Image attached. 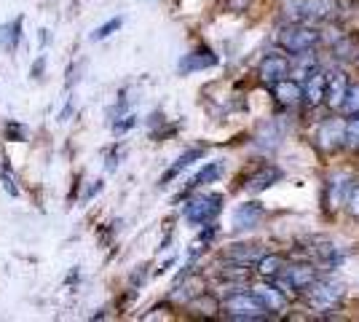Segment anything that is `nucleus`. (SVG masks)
<instances>
[{"label": "nucleus", "mask_w": 359, "mask_h": 322, "mask_svg": "<svg viewBox=\"0 0 359 322\" xmlns=\"http://www.w3.org/2000/svg\"><path fill=\"white\" fill-rule=\"evenodd\" d=\"M346 148L359 154V113L346 123Z\"/></svg>", "instance_id": "b1692460"}, {"label": "nucleus", "mask_w": 359, "mask_h": 322, "mask_svg": "<svg viewBox=\"0 0 359 322\" xmlns=\"http://www.w3.org/2000/svg\"><path fill=\"white\" fill-rule=\"evenodd\" d=\"M48 43V30H41V46Z\"/></svg>", "instance_id": "473e14b6"}, {"label": "nucleus", "mask_w": 359, "mask_h": 322, "mask_svg": "<svg viewBox=\"0 0 359 322\" xmlns=\"http://www.w3.org/2000/svg\"><path fill=\"white\" fill-rule=\"evenodd\" d=\"M0 180H3V188H6V191H8L11 196H19V188L14 185V180H11V175H6V172H3V175H0Z\"/></svg>", "instance_id": "c85d7f7f"}, {"label": "nucleus", "mask_w": 359, "mask_h": 322, "mask_svg": "<svg viewBox=\"0 0 359 322\" xmlns=\"http://www.w3.org/2000/svg\"><path fill=\"white\" fill-rule=\"evenodd\" d=\"M201 156H204V148H191V151H185V154L180 156V159L175 161V164H172V167L166 169L164 177H161V183H158V185H169L172 180H175V177H177L180 172H182V169H188L191 164H194V161H198Z\"/></svg>", "instance_id": "dca6fc26"}, {"label": "nucleus", "mask_w": 359, "mask_h": 322, "mask_svg": "<svg viewBox=\"0 0 359 322\" xmlns=\"http://www.w3.org/2000/svg\"><path fill=\"white\" fill-rule=\"evenodd\" d=\"M325 94H327V73H322V70L309 73L306 81H303V102L314 107L322 105L325 102Z\"/></svg>", "instance_id": "9b49d317"}, {"label": "nucleus", "mask_w": 359, "mask_h": 322, "mask_svg": "<svg viewBox=\"0 0 359 322\" xmlns=\"http://www.w3.org/2000/svg\"><path fill=\"white\" fill-rule=\"evenodd\" d=\"M290 73H292V62L285 54H269L266 60L257 65V76H260V81L266 86H273V83L285 81V78H290Z\"/></svg>", "instance_id": "0eeeda50"}, {"label": "nucleus", "mask_w": 359, "mask_h": 322, "mask_svg": "<svg viewBox=\"0 0 359 322\" xmlns=\"http://www.w3.org/2000/svg\"><path fill=\"white\" fill-rule=\"evenodd\" d=\"M252 293L260 298V304L269 309L271 314H282V311H287V307H290V295H287L273 279L271 282H260V285H255Z\"/></svg>", "instance_id": "6e6552de"}, {"label": "nucleus", "mask_w": 359, "mask_h": 322, "mask_svg": "<svg viewBox=\"0 0 359 322\" xmlns=\"http://www.w3.org/2000/svg\"><path fill=\"white\" fill-rule=\"evenodd\" d=\"M217 65V57L212 54L210 48H198V51H191L180 60L177 70L180 76H191V73H201V70H210Z\"/></svg>", "instance_id": "9d476101"}, {"label": "nucleus", "mask_w": 359, "mask_h": 322, "mask_svg": "<svg viewBox=\"0 0 359 322\" xmlns=\"http://www.w3.org/2000/svg\"><path fill=\"white\" fill-rule=\"evenodd\" d=\"M223 311L228 320H239V322H263L271 317V311L260 304V298L255 293H244V290L228 293L223 301Z\"/></svg>", "instance_id": "7ed1b4c3"}, {"label": "nucleus", "mask_w": 359, "mask_h": 322, "mask_svg": "<svg viewBox=\"0 0 359 322\" xmlns=\"http://www.w3.org/2000/svg\"><path fill=\"white\" fill-rule=\"evenodd\" d=\"M309 253H311L314 263H322V266L338 263V247L332 245V242H327V239H314L311 247H309Z\"/></svg>", "instance_id": "a211bd4d"}, {"label": "nucleus", "mask_w": 359, "mask_h": 322, "mask_svg": "<svg viewBox=\"0 0 359 322\" xmlns=\"http://www.w3.org/2000/svg\"><path fill=\"white\" fill-rule=\"evenodd\" d=\"M41 73H43V57L32 65V70H30V76L32 78H41Z\"/></svg>", "instance_id": "2f4dec72"}, {"label": "nucleus", "mask_w": 359, "mask_h": 322, "mask_svg": "<svg viewBox=\"0 0 359 322\" xmlns=\"http://www.w3.org/2000/svg\"><path fill=\"white\" fill-rule=\"evenodd\" d=\"M266 255L263 245H231L225 250V258L231 263H241V266H257V261Z\"/></svg>", "instance_id": "2eb2a0df"}, {"label": "nucleus", "mask_w": 359, "mask_h": 322, "mask_svg": "<svg viewBox=\"0 0 359 322\" xmlns=\"http://www.w3.org/2000/svg\"><path fill=\"white\" fill-rule=\"evenodd\" d=\"M276 180H282V169L266 164V167H260L257 172H252V175L247 177V185H244V188H247L250 194H260V191L271 188Z\"/></svg>", "instance_id": "4468645a"}, {"label": "nucleus", "mask_w": 359, "mask_h": 322, "mask_svg": "<svg viewBox=\"0 0 359 322\" xmlns=\"http://www.w3.org/2000/svg\"><path fill=\"white\" fill-rule=\"evenodd\" d=\"M220 175H223V164H220V161H210L207 167H201L198 175H194V177L188 180L185 191H194V188H201V185H207V183H215Z\"/></svg>", "instance_id": "412c9836"}, {"label": "nucleus", "mask_w": 359, "mask_h": 322, "mask_svg": "<svg viewBox=\"0 0 359 322\" xmlns=\"http://www.w3.org/2000/svg\"><path fill=\"white\" fill-rule=\"evenodd\" d=\"M319 41H322V32L316 30L314 25H309V22H290L276 35L279 48H285L287 54H292V57L314 51Z\"/></svg>", "instance_id": "f03ea898"}, {"label": "nucleus", "mask_w": 359, "mask_h": 322, "mask_svg": "<svg viewBox=\"0 0 359 322\" xmlns=\"http://www.w3.org/2000/svg\"><path fill=\"white\" fill-rule=\"evenodd\" d=\"M338 11V0H285V16L290 22H327Z\"/></svg>", "instance_id": "20e7f679"}, {"label": "nucleus", "mask_w": 359, "mask_h": 322, "mask_svg": "<svg viewBox=\"0 0 359 322\" xmlns=\"http://www.w3.org/2000/svg\"><path fill=\"white\" fill-rule=\"evenodd\" d=\"M266 217V210L260 201H247V204H239L236 213H233V229L236 231H247L255 229L260 220Z\"/></svg>", "instance_id": "ddd939ff"}, {"label": "nucleus", "mask_w": 359, "mask_h": 322, "mask_svg": "<svg viewBox=\"0 0 359 322\" xmlns=\"http://www.w3.org/2000/svg\"><path fill=\"white\" fill-rule=\"evenodd\" d=\"M346 123L348 121L338 119V116H332V119L319 123L316 137H314L316 148L325 151V154H335V151L346 148Z\"/></svg>", "instance_id": "423d86ee"}, {"label": "nucleus", "mask_w": 359, "mask_h": 322, "mask_svg": "<svg viewBox=\"0 0 359 322\" xmlns=\"http://www.w3.org/2000/svg\"><path fill=\"white\" fill-rule=\"evenodd\" d=\"M348 180H351V175L341 172V175H335V177L327 183V204H330V207H338L341 201H346L344 191H351Z\"/></svg>", "instance_id": "aec40b11"}, {"label": "nucleus", "mask_w": 359, "mask_h": 322, "mask_svg": "<svg viewBox=\"0 0 359 322\" xmlns=\"http://www.w3.org/2000/svg\"><path fill=\"white\" fill-rule=\"evenodd\" d=\"M348 78H346L344 70H332L327 73V94H325V105L332 107V110H341L344 107V100L348 94Z\"/></svg>", "instance_id": "1a4fd4ad"}, {"label": "nucleus", "mask_w": 359, "mask_h": 322, "mask_svg": "<svg viewBox=\"0 0 359 322\" xmlns=\"http://www.w3.org/2000/svg\"><path fill=\"white\" fill-rule=\"evenodd\" d=\"M287 263L290 261H287L285 255H276V253H271L269 255V253H266V255L257 261V274L266 276V279H276V276L287 269Z\"/></svg>", "instance_id": "6ab92c4d"}, {"label": "nucleus", "mask_w": 359, "mask_h": 322, "mask_svg": "<svg viewBox=\"0 0 359 322\" xmlns=\"http://www.w3.org/2000/svg\"><path fill=\"white\" fill-rule=\"evenodd\" d=\"M6 135H8V140H16V142H22V140H27V129H25L22 123L11 121L8 126H6Z\"/></svg>", "instance_id": "a878e982"}, {"label": "nucleus", "mask_w": 359, "mask_h": 322, "mask_svg": "<svg viewBox=\"0 0 359 322\" xmlns=\"http://www.w3.org/2000/svg\"><path fill=\"white\" fill-rule=\"evenodd\" d=\"M70 113H75V100L70 97L67 100V105L62 107V113H60V121H70Z\"/></svg>", "instance_id": "c756f323"}, {"label": "nucleus", "mask_w": 359, "mask_h": 322, "mask_svg": "<svg viewBox=\"0 0 359 322\" xmlns=\"http://www.w3.org/2000/svg\"><path fill=\"white\" fill-rule=\"evenodd\" d=\"M250 3H252V0H228V8H231V11H247Z\"/></svg>", "instance_id": "7c9ffc66"}, {"label": "nucleus", "mask_w": 359, "mask_h": 322, "mask_svg": "<svg viewBox=\"0 0 359 322\" xmlns=\"http://www.w3.org/2000/svg\"><path fill=\"white\" fill-rule=\"evenodd\" d=\"M300 301L311 311H319V314H327V311H335L344 304V288L332 279H325V276H316L314 282L306 288V290L298 295Z\"/></svg>", "instance_id": "f257e3e1"}, {"label": "nucleus", "mask_w": 359, "mask_h": 322, "mask_svg": "<svg viewBox=\"0 0 359 322\" xmlns=\"http://www.w3.org/2000/svg\"><path fill=\"white\" fill-rule=\"evenodd\" d=\"M341 110H344L346 116H357L359 113V81L348 86V94H346L344 107H341Z\"/></svg>", "instance_id": "5701e85b"}, {"label": "nucleus", "mask_w": 359, "mask_h": 322, "mask_svg": "<svg viewBox=\"0 0 359 322\" xmlns=\"http://www.w3.org/2000/svg\"><path fill=\"white\" fill-rule=\"evenodd\" d=\"M271 92H273V97H276V102L285 107H295L303 102V83L295 81V78H285V81L273 83Z\"/></svg>", "instance_id": "f8f14e48"}, {"label": "nucleus", "mask_w": 359, "mask_h": 322, "mask_svg": "<svg viewBox=\"0 0 359 322\" xmlns=\"http://www.w3.org/2000/svg\"><path fill=\"white\" fill-rule=\"evenodd\" d=\"M135 123H137V116L126 113V116H121V119L113 121V132H116V135H123V132H126V129H132Z\"/></svg>", "instance_id": "393cba45"}, {"label": "nucleus", "mask_w": 359, "mask_h": 322, "mask_svg": "<svg viewBox=\"0 0 359 322\" xmlns=\"http://www.w3.org/2000/svg\"><path fill=\"white\" fill-rule=\"evenodd\" d=\"M22 41V16L11 19L8 25H0V48L3 51H16Z\"/></svg>", "instance_id": "f3484780"}, {"label": "nucleus", "mask_w": 359, "mask_h": 322, "mask_svg": "<svg viewBox=\"0 0 359 322\" xmlns=\"http://www.w3.org/2000/svg\"><path fill=\"white\" fill-rule=\"evenodd\" d=\"M81 67H83L81 62H75V65H70V67H67V83H65V89H70V86H75V83H78V73H81Z\"/></svg>", "instance_id": "cd10ccee"}, {"label": "nucleus", "mask_w": 359, "mask_h": 322, "mask_svg": "<svg viewBox=\"0 0 359 322\" xmlns=\"http://www.w3.org/2000/svg\"><path fill=\"white\" fill-rule=\"evenodd\" d=\"M223 210V196L220 194H201L185 204V220L194 226H207Z\"/></svg>", "instance_id": "39448f33"}, {"label": "nucleus", "mask_w": 359, "mask_h": 322, "mask_svg": "<svg viewBox=\"0 0 359 322\" xmlns=\"http://www.w3.org/2000/svg\"><path fill=\"white\" fill-rule=\"evenodd\" d=\"M346 204H348V213L354 215V217H359V185H351Z\"/></svg>", "instance_id": "bb28decb"}, {"label": "nucleus", "mask_w": 359, "mask_h": 322, "mask_svg": "<svg viewBox=\"0 0 359 322\" xmlns=\"http://www.w3.org/2000/svg\"><path fill=\"white\" fill-rule=\"evenodd\" d=\"M121 27H123V16H113V19H107L105 25H100V27H94V30L89 32V41L91 43H100V41L110 38L113 32H118Z\"/></svg>", "instance_id": "4be33fe9"}]
</instances>
